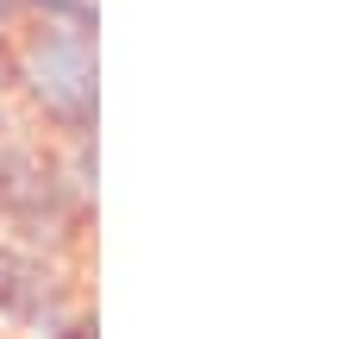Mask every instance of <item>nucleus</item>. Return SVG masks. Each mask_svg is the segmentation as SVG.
<instances>
[{"instance_id": "f257e3e1", "label": "nucleus", "mask_w": 357, "mask_h": 339, "mask_svg": "<svg viewBox=\"0 0 357 339\" xmlns=\"http://www.w3.org/2000/svg\"><path fill=\"white\" fill-rule=\"evenodd\" d=\"M6 101L38 132H50V145H94V25L25 19Z\"/></svg>"}, {"instance_id": "f03ea898", "label": "nucleus", "mask_w": 357, "mask_h": 339, "mask_svg": "<svg viewBox=\"0 0 357 339\" xmlns=\"http://www.w3.org/2000/svg\"><path fill=\"white\" fill-rule=\"evenodd\" d=\"M0 321L25 327L38 339H94L75 289L56 277V258L25 252L19 239L0 233Z\"/></svg>"}, {"instance_id": "7ed1b4c3", "label": "nucleus", "mask_w": 357, "mask_h": 339, "mask_svg": "<svg viewBox=\"0 0 357 339\" xmlns=\"http://www.w3.org/2000/svg\"><path fill=\"white\" fill-rule=\"evenodd\" d=\"M19 25H25V0H0V101H6V82H13V44H19Z\"/></svg>"}]
</instances>
